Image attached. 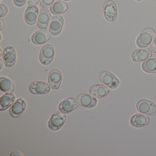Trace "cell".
Returning <instances> with one entry per match:
<instances>
[{"instance_id": "7c38bea8", "label": "cell", "mask_w": 156, "mask_h": 156, "mask_svg": "<svg viewBox=\"0 0 156 156\" xmlns=\"http://www.w3.org/2000/svg\"><path fill=\"white\" fill-rule=\"evenodd\" d=\"M51 38V34L50 31L42 30L34 33L32 36L31 40L34 44L41 45L47 42Z\"/></svg>"}, {"instance_id": "5b68a950", "label": "cell", "mask_w": 156, "mask_h": 156, "mask_svg": "<svg viewBox=\"0 0 156 156\" xmlns=\"http://www.w3.org/2000/svg\"><path fill=\"white\" fill-rule=\"evenodd\" d=\"M103 12L107 20L111 22L115 21L118 14L117 8L115 3L111 0L106 2L103 6Z\"/></svg>"}, {"instance_id": "ba28073f", "label": "cell", "mask_w": 156, "mask_h": 156, "mask_svg": "<svg viewBox=\"0 0 156 156\" xmlns=\"http://www.w3.org/2000/svg\"><path fill=\"white\" fill-rule=\"evenodd\" d=\"M2 58L7 67H12L17 61V54L14 47L11 46L6 47L3 51Z\"/></svg>"}, {"instance_id": "f1b7e54d", "label": "cell", "mask_w": 156, "mask_h": 156, "mask_svg": "<svg viewBox=\"0 0 156 156\" xmlns=\"http://www.w3.org/2000/svg\"><path fill=\"white\" fill-rule=\"evenodd\" d=\"M0 23H1V28H0V30H2L4 29L5 26V22L2 19H0Z\"/></svg>"}, {"instance_id": "4316f807", "label": "cell", "mask_w": 156, "mask_h": 156, "mask_svg": "<svg viewBox=\"0 0 156 156\" xmlns=\"http://www.w3.org/2000/svg\"><path fill=\"white\" fill-rule=\"evenodd\" d=\"M151 49L152 50V51L156 53V34L155 37L153 38V41L151 45Z\"/></svg>"}, {"instance_id": "ffe728a7", "label": "cell", "mask_w": 156, "mask_h": 156, "mask_svg": "<svg viewBox=\"0 0 156 156\" xmlns=\"http://www.w3.org/2000/svg\"><path fill=\"white\" fill-rule=\"evenodd\" d=\"M15 95L12 93H7L0 98V110H5L13 105L15 102Z\"/></svg>"}, {"instance_id": "6da1fadb", "label": "cell", "mask_w": 156, "mask_h": 156, "mask_svg": "<svg viewBox=\"0 0 156 156\" xmlns=\"http://www.w3.org/2000/svg\"><path fill=\"white\" fill-rule=\"evenodd\" d=\"M155 30L151 28L144 29L139 35L136 41L140 48H146L150 45L155 36Z\"/></svg>"}, {"instance_id": "3957f363", "label": "cell", "mask_w": 156, "mask_h": 156, "mask_svg": "<svg viewBox=\"0 0 156 156\" xmlns=\"http://www.w3.org/2000/svg\"><path fill=\"white\" fill-rule=\"evenodd\" d=\"M55 56L54 48L51 44H46L42 48L40 54V61L44 65L51 63Z\"/></svg>"}, {"instance_id": "7a4b0ae2", "label": "cell", "mask_w": 156, "mask_h": 156, "mask_svg": "<svg viewBox=\"0 0 156 156\" xmlns=\"http://www.w3.org/2000/svg\"><path fill=\"white\" fill-rule=\"evenodd\" d=\"M136 108L141 114L147 115H155L156 112V105L152 101L146 99H141L136 104Z\"/></svg>"}, {"instance_id": "277c9868", "label": "cell", "mask_w": 156, "mask_h": 156, "mask_svg": "<svg viewBox=\"0 0 156 156\" xmlns=\"http://www.w3.org/2000/svg\"><path fill=\"white\" fill-rule=\"evenodd\" d=\"M66 119V115L60 111H57L51 117L48 122V126L53 130L60 129L65 123Z\"/></svg>"}, {"instance_id": "83f0119b", "label": "cell", "mask_w": 156, "mask_h": 156, "mask_svg": "<svg viewBox=\"0 0 156 156\" xmlns=\"http://www.w3.org/2000/svg\"><path fill=\"white\" fill-rule=\"evenodd\" d=\"M41 0H27V3L29 5H35L38 4Z\"/></svg>"}, {"instance_id": "9a60e30c", "label": "cell", "mask_w": 156, "mask_h": 156, "mask_svg": "<svg viewBox=\"0 0 156 156\" xmlns=\"http://www.w3.org/2000/svg\"><path fill=\"white\" fill-rule=\"evenodd\" d=\"M151 50L148 48H141L134 51L131 54L132 61L135 62H142L149 59L152 56Z\"/></svg>"}, {"instance_id": "9c48e42d", "label": "cell", "mask_w": 156, "mask_h": 156, "mask_svg": "<svg viewBox=\"0 0 156 156\" xmlns=\"http://www.w3.org/2000/svg\"><path fill=\"white\" fill-rule=\"evenodd\" d=\"M63 24L64 19L62 16L59 15L53 16L49 27L51 34L54 36L60 34L62 30Z\"/></svg>"}, {"instance_id": "7402d4cb", "label": "cell", "mask_w": 156, "mask_h": 156, "mask_svg": "<svg viewBox=\"0 0 156 156\" xmlns=\"http://www.w3.org/2000/svg\"><path fill=\"white\" fill-rule=\"evenodd\" d=\"M0 89L4 93H12L15 91V85L9 78L5 77H1Z\"/></svg>"}, {"instance_id": "5bb4252c", "label": "cell", "mask_w": 156, "mask_h": 156, "mask_svg": "<svg viewBox=\"0 0 156 156\" xmlns=\"http://www.w3.org/2000/svg\"><path fill=\"white\" fill-rule=\"evenodd\" d=\"M78 104L86 108H93L96 105L97 100L94 97L86 93L80 94L77 98Z\"/></svg>"}, {"instance_id": "2e32d148", "label": "cell", "mask_w": 156, "mask_h": 156, "mask_svg": "<svg viewBox=\"0 0 156 156\" xmlns=\"http://www.w3.org/2000/svg\"><path fill=\"white\" fill-rule=\"evenodd\" d=\"M26 108V102L23 98H19L11 107L10 115L14 118L20 117L23 114Z\"/></svg>"}, {"instance_id": "603a6c76", "label": "cell", "mask_w": 156, "mask_h": 156, "mask_svg": "<svg viewBox=\"0 0 156 156\" xmlns=\"http://www.w3.org/2000/svg\"><path fill=\"white\" fill-rule=\"evenodd\" d=\"M142 68L144 72L147 73H156V58H149L144 61L142 64Z\"/></svg>"}, {"instance_id": "44dd1931", "label": "cell", "mask_w": 156, "mask_h": 156, "mask_svg": "<svg viewBox=\"0 0 156 156\" xmlns=\"http://www.w3.org/2000/svg\"><path fill=\"white\" fill-rule=\"evenodd\" d=\"M68 9V4L66 2L62 1H58L54 2L50 8V10L52 14L60 15L67 11Z\"/></svg>"}, {"instance_id": "52a82bcc", "label": "cell", "mask_w": 156, "mask_h": 156, "mask_svg": "<svg viewBox=\"0 0 156 156\" xmlns=\"http://www.w3.org/2000/svg\"><path fill=\"white\" fill-rule=\"evenodd\" d=\"M101 83L111 89H115L119 85V81L112 73L107 71L102 72L99 75Z\"/></svg>"}, {"instance_id": "d4e9b609", "label": "cell", "mask_w": 156, "mask_h": 156, "mask_svg": "<svg viewBox=\"0 0 156 156\" xmlns=\"http://www.w3.org/2000/svg\"><path fill=\"white\" fill-rule=\"evenodd\" d=\"M9 9L8 7L4 4H0V18L6 16L8 13Z\"/></svg>"}, {"instance_id": "4dcf8cb0", "label": "cell", "mask_w": 156, "mask_h": 156, "mask_svg": "<svg viewBox=\"0 0 156 156\" xmlns=\"http://www.w3.org/2000/svg\"><path fill=\"white\" fill-rule=\"evenodd\" d=\"M137 1H142V0H136Z\"/></svg>"}, {"instance_id": "e0dca14e", "label": "cell", "mask_w": 156, "mask_h": 156, "mask_svg": "<svg viewBox=\"0 0 156 156\" xmlns=\"http://www.w3.org/2000/svg\"><path fill=\"white\" fill-rule=\"evenodd\" d=\"M39 12V9L37 6L29 5L24 14V19L26 23L30 25L35 24L38 20Z\"/></svg>"}, {"instance_id": "4fadbf2b", "label": "cell", "mask_w": 156, "mask_h": 156, "mask_svg": "<svg viewBox=\"0 0 156 156\" xmlns=\"http://www.w3.org/2000/svg\"><path fill=\"white\" fill-rule=\"evenodd\" d=\"M62 80V76L60 70L53 69L49 74L48 84L52 89H58L60 87Z\"/></svg>"}, {"instance_id": "30bf717a", "label": "cell", "mask_w": 156, "mask_h": 156, "mask_svg": "<svg viewBox=\"0 0 156 156\" xmlns=\"http://www.w3.org/2000/svg\"><path fill=\"white\" fill-rule=\"evenodd\" d=\"M51 13L48 9H41L37 20V27L41 30H46L49 27Z\"/></svg>"}, {"instance_id": "1f68e13d", "label": "cell", "mask_w": 156, "mask_h": 156, "mask_svg": "<svg viewBox=\"0 0 156 156\" xmlns=\"http://www.w3.org/2000/svg\"><path fill=\"white\" fill-rule=\"evenodd\" d=\"M155 1H156V0H155Z\"/></svg>"}, {"instance_id": "8fae6325", "label": "cell", "mask_w": 156, "mask_h": 156, "mask_svg": "<svg viewBox=\"0 0 156 156\" xmlns=\"http://www.w3.org/2000/svg\"><path fill=\"white\" fill-rule=\"evenodd\" d=\"M78 104L76 98L73 97L68 98L60 103L59 109L65 114H69L78 107Z\"/></svg>"}, {"instance_id": "cb8c5ba5", "label": "cell", "mask_w": 156, "mask_h": 156, "mask_svg": "<svg viewBox=\"0 0 156 156\" xmlns=\"http://www.w3.org/2000/svg\"><path fill=\"white\" fill-rule=\"evenodd\" d=\"M55 2V0H41L40 5L43 9H49L51 7Z\"/></svg>"}, {"instance_id": "ac0fdd59", "label": "cell", "mask_w": 156, "mask_h": 156, "mask_svg": "<svg viewBox=\"0 0 156 156\" xmlns=\"http://www.w3.org/2000/svg\"><path fill=\"white\" fill-rule=\"evenodd\" d=\"M109 92L110 90L108 87L101 84L93 85L89 89V94L97 98H102L106 96Z\"/></svg>"}, {"instance_id": "f546056e", "label": "cell", "mask_w": 156, "mask_h": 156, "mask_svg": "<svg viewBox=\"0 0 156 156\" xmlns=\"http://www.w3.org/2000/svg\"><path fill=\"white\" fill-rule=\"evenodd\" d=\"M63 1H69L70 0H63Z\"/></svg>"}, {"instance_id": "484cf974", "label": "cell", "mask_w": 156, "mask_h": 156, "mask_svg": "<svg viewBox=\"0 0 156 156\" xmlns=\"http://www.w3.org/2000/svg\"><path fill=\"white\" fill-rule=\"evenodd\" d=\"M14 4L17 7H21L24 6L27 2V0H13Z\"/></svg>"}, {"instance_id": "d6986e66", "label": "cell", "mask_w": 156, "mask_h": 156, "mask_svg": "<svg viewBox=\"0 0 156 156\" xmlns=\"http://www.w3.org/2000/svg\"><path fill=\"white\" fill-rule=\"evenodd\" d=\"M150 122L149 117L146 115L137 114L132 116L130 119V124L135 127H142L148 125Z\"/></svg>"}, {"instance_id": "8992f818", "label": "cell", "mask_w": 156, "mask_h": 156, "mask_svg": "<svg viewBox=\"0 0 156 156\" xmlns=\"http://www.w3.org/2000/svg\"><path fill=\"white\" fill-rule=\"evenodd\" d=\"M51 88L49 84L46 82L36 81L31 83L29 87V90L33 94L43 95L49 93Z\"/></svg>"}]
</instances>
